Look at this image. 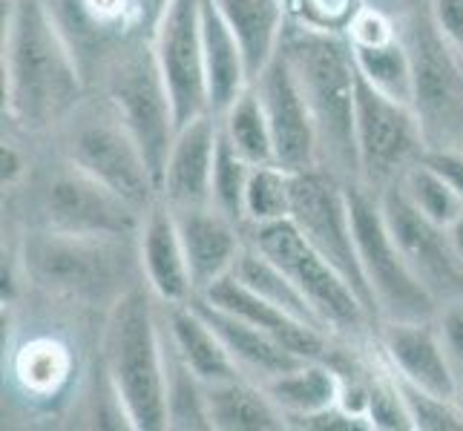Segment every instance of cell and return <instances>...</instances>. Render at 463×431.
<instances>
[{"label":"cell","instance_id":"6da1fadb","mask_svg":"<svg viewBox=\"0 0 463 431\" xmlns=\"http://www.w3.org/2000/svg\"><path fill=\"white\" fill-rule=\"evenodd\" d=\"M4 305L35 291L63 305L107 314L141 279L138 236H72L35 228L4 230Z\"/></svg>","mask_w":463,"mask_h":431},{"label":"cell","instance_id":"7a4b0ae2","mask_svg":"<svg viewBox=\"0 0 463 431\" xmlns=\"http://www.w3.org/2000/svg\"><path fill=\"white\" fill-rule=\"evenodd\" d=\"M4 130L43 141L87 98L70 41L46 0H4Z\"/></svg>","mask_w":463,"mask_h":431},{"label":"cell","instance_id":"3957f363","mask_svg":"<svg viewBox=\"0 0 463 431\" xmlns=\"http://www.w3.org/2000/svg\"><path fill=\"white\" fill-rule=\"evenodd\" d=\"M4 225L72 236H138L145 211L121 199L95 175L38 141L35 164L21 187L4 193Z\"/></svg>","mask_w":463,"mask_h":431},{"label":"cell","instance_id":"277c9868","mask_svg":"<svg viewBox=\"0 0 463 431\" xmlns=\"http://www.w3.org/2000/svg\"><path fill=\"white\" fill-rule=\"evenodd\" d=\"M279 50L288 58L311 109L319 170H328L345 184H360L354 141L357 67L348 35L288 18Z\"/></svg>","mask_w":463,"mask_h":431},{"label":"cell","instance_id":"5b68a950","mask_svg":"<svg viewBox=\"0 0 463 431\" xmlns=\"http://www.w3.org/2000/svg\"><path fill=\"white\" fill-rule=\"evenodd\" d=\"M101 365L136 431H167L162 302L141 279L107 308Z\"/></svg>","mask_w":463,"mask_h":431},{"label":"cell","instance_id":"8992f818","mask_svg":"<svg viewBox=\"0 0 463 431\" xmlns=\"http://www.w3.org/2000/svg\"><path fill=\"white\" fill-rule=\"evenodd\" d=\"M43 141H50L63 158L116 190L138 211H147L158 199V182L145 150L138 147L118 109L99 89H90L87 98Z\"/></svg>","mask_w":463,"mask_h":431},{"label":"cell","instance_id":"52a82bcc","mask_svg":"<svg viewBox=\"0 0 463 431\" xmlns=\"http://www.w3.org/2000/svg\"><path fill=\"white\" fill-rule=\"evenodd\" d=\"M245 239L285 270V276L299 287V294L311 302L317 316L337 340L357 342L377 333V319L365 308V302L340 270L311 248L291 219L250 225L245 228Z\"/></svg>","mask_w":463,"mask_h":431},{"label":"cell","instance_id":"ba28073f","mask_svg":"<svg viewBox=\"0 0 463 431\" xmlns=\"http://www.w3.org/2000/svg\"><path fill=\"white\" fill-rule=\"evenodd\" d=\"M397 23L411 55V109L420 121L426 147L463 153V55L440 35L429 0Z\"/></svg>","mask_w":463,"mask_h":431},{"label":"cell","instance_id":"9c48e42d","mask_svg":"<svg viewBox=\"0 0 463 431\" xmlns=\"http://www.w3.org/2000/svg\"><path fill=\"white\" fill-rule=\"evenodd\" d=\"M90 89L107 95L109 104L118 109L138 147L145 150L156 182H162L165 162L179 124H175L173 98L162 67H158L153 41H141L116 52L95 72Z\"/></svg>","mask_w":463,"mask_h":431},{"label":"cell","instance_id":"30bf717a","mask_svg":"<svg viewBox=\"0 0 463 431\" xmlns=\"http://www.w3.org/2000/svg\"><path fill=\"white\" fill-rule=\"evenodd\" d=\"M351 219L360 250V265L369 282L377 323H409V319H435L438 299L414 276L401 248L386 228L380 199L363 184H348Z\"/></svg>","mask_w":463,"mask_h":431},{"label":"cell","instance_id":"8fae6325","mask_svg":"<svg viewBox=\"0 0 463 431\" xmlns=\"http://www.w3.org/2000/svg\"><path fill=\"white\" fill-rule=\"evenodd\" d=\"M354 141L360 184L372 193H383L401 184L403 175L420 164L429 147L411 104L394 101L374 89L357 75V107H354Z\"/></svg>","mask_w":463,"mask_h":431},{"label":"cell","instance_id":"7c38bea8","mask_svg":"<svg viewBox=\"0 0 463 431\" xmlns=\"http://www.w3.org/2000/svg\"><path fill=\"white\" fill-rule=\"evenodd\" d=\"M299 233L308 239L311 248L340 270L345 282L354 287L357 296L365 302V308L374 314V302L369 282H365L357 236H354V219H351V199L348 184L328 170H302L291 179V216ZM380 325V323H377Z\"/></svg>","mask_w":463,"mask_h":431},{"label":"cell","instance_id":"4fadbf2b","mask_svg":"<svg viewBox=\"0 0 463 431\" xmlns=\"http://www.w3.org/2000/svg\"><path fill=\"white\" fill-rule=\"evenodd\" d=\"M84 70L87 84L95 72L127 46L153 41L170 0H46Z\"/></svg>","mask_w":463,"mask_h":431},{"label":"cell","instance_id":"5bb4252c","mask_svg":"<svg viewBox=\"0 0 463 431\" xmlns=\"http://www.w3.org/2000/svg\"><path fill=\"white\" fill-rule=\"evenodd\" d=\"M377 199L394 245L438 305L463 299V262L452 248L449 228L420 213L401 184L386 187Z\"/></svg>","mask_w":463,"mask_h":431},{"label":"cell","instance_id":"9a60e30c","mask_svg":"<svg viewBox=\"0 0 463 431\" xmlns=\"http://www.w3.org/2000/svg\"><path fill=\"white\" fill-rule=\"evenodd\" d=\"M153 50L170 89L175 124L184 126L211 113L202 50V0H170L153 35Z\"/></svg>","mask_w":463,"mask_h":431},{"label":"cell","instance_id":"2e32d148","mask_svg":"<svg viewBox=\"0 0 463 431\" xmlns=\"http://www.w3.org/2000/svg\"><path fill=\"white\" fill-rule=\"evenodd\" d=\"M253 87L262 98L270 136H274L277 164L288 173L319 167L311 109L282 50H277V55L265 63V70L253 78Z\"/></svg>","mask_w":463,"mask_h":431},{"label":"cell","instance_id":"e0dca14e","mask_svg":"<svg viewBox=\"0 0 463 431\" xmlns=\"http://www.w3.org/2000/svg\"><path fill=\"white\" fill-rule=\"evenodd\" d=\"M199 296L213 302L216 308L245 319V323H250V325H257L260 331H265L268 337H274L279 345H285L299 360H326L334 340H337L334 333L306 323V319H299L288 311L270 305L268 299L253 294L250 287L239 282L233 274L222 276L216 285H211Z\"/></svg>","mask_w":463,"mask_h":431},{"label":"cell","instance_id":"ac0fdd59","mask_svg":"<svg viewBox=\"0 0 463 431\" xmlns=\"http://www.w3.org/2000/svg\"><path fill=\"white\" fill-rule=\"evenodd\" d=\"M216 147H219V118L213 113H204L175 130L162 182H158V196L173 211L211 204Z\"/></svg>","mask_w":463,"mask_h":431},{"label":"cell","instance_id":"d6986e66","mask_svg":"<svg viewBox=\"0 0 463 431\" xmlns=\"http://www.w3.org/2000/svg\"><path fill=\"white\" fill-rule=\"evenodd\" d=\"M173 216L184 245L190 279H194L199 296L222 276L233 274L239 253L245 248V228L219 213L213 204L182 207V211H173Z\"/></svg>","mask_w":463,"mask_h":431},{"label":"cell","instance_id":"ffe728a7","mask_svg":"<svg viewBox=\"0 0 463 431\" xmlns=\"http://www.w3.org/2000/svg\"><path fill=\"white\" fill-rule=\"evenodd\" d=\"M138 259L141 276L150 285V291L167 305H179V302H190L196 296L173 207L162 196L147 207L145 219H141Z\"/></svg>","mask_w":463,"mask_h":431},{"label":"cell","instance_id":"44dd1931","mask_svg":"<svg viewBox=\"0 0 463 431\" xmlns=\"http://www.w3.org/2000/svg\"><path fill=\"white\" fill-rule=\"evenodd\" d=\"M374 340L383 354H386V360L392 362V369L403 379L414 382V386H423L429 391L458 397L435 319L380 323Z\"/></svg>","mask_w":463,"mask_h":431},{"label":"cell","instance_id":"7402d4cb","mask_svg":"<svg viewBox=\"0 0 463 431\" xmlns=\"http://www.w3.org/2000/svg\"><path fill=\"white\" fill-rule=\"evenodd\" d=\"M190 305H194L207 323L213 325V331L222 337V342H225L231 360L236 362L239 374L248 377V379L268 382V379H274L285 371L297 369L299 362H306L297 354H291L285 345H279L274 337H268V333L260 331L257 325H250V323H245V319L216 308L213 302H207L204 296H194L190 299Z\"/></svg>","mask_w":463,"mask_h":431},{"label":"cell","instance_id":"603a6c76","mask_svg":"<svg viewBox=\"0 0 463 431\" xmlns=\"http://www.w3.org/2000/svg\"><path fill=\"white\" fill-rule=\"evenodd\" d=\"M202 50L211 113L219 118L245 92V87L250 84V72L242 43L233 35L228 21L222 18L213 0H202Z\"/></svg>","mask_w":463,"mask_h":431},{"label":"cell","instance_id":"cb8c5ba5","mask_svg":"<svg viewBox=\"0 0 463 431\" xmlns=\"http://www.w3.org/2000/svg\"><path fill=\"white\" fill-rule=\"evenodd\" d=\"M162 323L175 351H179L182 360L196 371V377L204 386L242 377L236 369V362L231 360L225 342H222V337L213 331V325L207 323L190 302H179V305L162 302Z\"/></svg>","mask_w":463,"mask_h":431},{"label":"cell","instance_id":"d4e9b609","mask_svg":"<svg viewBox=\"0 0 463 431\" xmlns=\"http://www.w3.org/2000/svg\"><path fill=\"white\" fill-rule=\"evenodd\" d=\"M213 431H288V420L262 382L233 377L204 386Z\"/></svg>","mask_w":463,"mask_h":431},{"label":"cell","instance_id":"484cf974","mask_svg":"<svg viewBox=\"0 0 463 431\" xmlns=\"http://www.w3.org/2000/svg\"><path fill=\"white\" fill-rule=\"evenodd\" d=\"M213 4L242 43L253 81L279 50L282 32L288 26V6L285 0H213Z\"/></svg>","mask_w":463,"mask_h":431},{"label":"cell","instance_id":"4316f807","mask_svg":"<svg viewBox=\"0 0 463 431\" xmlns=\"http://www.w3.org/2000/svg\"><path fill=\"white\" fill-rule=\"evenodd\" d=\"M270 400L279 406L285 420L323 411L340 403V374L328 360H306L297 369L262 382Z\"/></svg>","mask_w":463,"mask_h":431},{"label":"cell","instance_id":"83f0119b","mask_svg":"<svg viewBox=\"0 0 463 431\" xmlns=\"http://www.w3.org/2000/svg\"><path fill=\"white\" fill-rule=\"evenodd\" d=\"M165 403H167V431H213L207 414L204 382L182 360V354L170 342L165 323Z\"/></svg>","mask_w":463,"mask_h":431},{"label":"cell","instance_id":"f1b7e54d","mask_svg":"<svg viewBox=\"0 0 463 431\" xmlns=\"http://www.w3.org/2000/svg\"><path fill=\"white\" fill-rule=\"evenodd\" d=\"M222 136H225L233 150L245 158L248 164H277L274 153V136L265 116L262 98L253 81L245 87V92L219 116Z\"/></svg>","mask_w":463,"mask_h":431},{"label":"cell","instance_id":"f546056e","mask_svg":"<svg viewBox=\"0 0 463 431\" xmlns=\"http://www.w3.org/2000/svg\"><path fill=\"white\" fill-rule=\"evenodd\" d=\"M291 179L294 173L279 164H253L245 187V228L270 225L291 216Z\"/></svg>","mask_w":463,"mask_h":431},{"label":"cell","instance_id":"4dcf8cb0","mask_svg":"<svg viewBox=\"0 0 463 431\" xmlns=\"http://www.w3.org/2000/svg\"><path fill=\"white\" fill-rule=\"evenodd\" d=\"M401 187L406 190V196L414 201V207H418L420 213H426L443 228H449L463 213V196L432 164H426V158L403 175Z\"/></svg>","mask_w":463,"mask_h":431},{"label":"cell","instance_id":"1f68e13d","mask_svg":"<svg viewBox=\"0 0 463 431\" xmlns=\"http://www.w3.org/2000/svg\"><path fill=\"white\" fill-rule=\"evenodd\" d=\"M250 167L242 155L233 150V144L222 136L219 126V147H216V162H213V184H211V204L219 213L239 221L245 228V187Z\"/></svg>","mask_w":463,"mask_h":431},{"label":"cell","instance_id":"d6a6232c","mask_svg":"<svg viewBox=\"0 0 463 431\" xmlns=\"http://www.w3.org/2000/svg\"><path fill=\"white\" fill-rule=\"evenodd\" d=\"M397 379H401V391L414 431H463V406L458 397H446L423 386H414L401 374H397Z\"/></svg>","mask_w":463,"mask_h":431},{"label":"cell","instance_id":"836d02e7","mask_svg":"<svg viewBox=\"0 0 463 431\" xmlns=\"http://www.w3.org/2000/svg\"><path fill=\"white\" fill-rule=\"evenodd\" d=\"M435 323H438L440 340H443L446 360H449L455 389H458V394H463V299L440 305Z\"/></svg>","mask_w":463,"mask_h":431},{"label":"cell","instance_id":"e575fe53","mask_svg":"<svg viewBox=\"0 0 463 431\" xmlns=\"http://www.w3.org/2000/svg\"><path fill=\"white\" fill-rule=\"evenodd\" d=\"M288 431H374V426L365 417L351 414L340 403H334V406H328L323 411L302 414V417H291L288 420Z\"/></svg>","mask_w":463,"mask_h":431},{"label":"cell","instance_id":"d590c367","mask_svg":"<svg viewBox=\"0 0 463 431\" xmlns=\"http://www.w3.org/2000/svg\"><path fill=\"white\" fill-rule=\"evenodd\" d=\"M429 12L440 35L463 55V0H429Z\"/></svg>","mask_w":463,"mask_h":431},{"label":"cell","instance_id":"8d00e7d4","mask_svg":"<svg viewBox=\"0 0 463 431\" xmlns=\"http://www.w3.org/2000/svg\"><path fill=\"white\" fill-rule=\"evenodd\" d=\"M426 164H432L446 182H449L458 193L463 196V153L452 150H429L426 153Z\"/></svg>","mask_w":463,"mask_h":431},{"label":"cell","instance_id":"74e56055","mask_svg":"<svg viewBox=\"0 0 463 431\" xmlns=\"http://www.w3.org/2000/svg\"><path fill=\"white\" fill-rule=\"evenodd\" d=\"M449 239H452V248L458 253V259L463 262V213L449 225Z\"/></svg>","mask_w":463,"mask_h":431},{"label":"cell","instance_id":"f35d334b","mask_svg":"<svg viewBox=\"0 0 463 431\" xmlns=\"http://www.w3.org/2000/svg\"><path fill=\"white\" fill-rule=\"evenodd\" d=\"M458 400H460V406H463V394H458Z\"/></svg>","mask_w":463,"mask_h":431}]
</instances>
